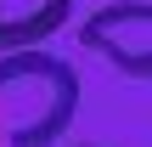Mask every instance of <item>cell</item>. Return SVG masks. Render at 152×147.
<instances>
[{
    "label": "cell",
    "instance_id": "1",
    "mask_svg": "<svg viewBox=\"0 0 152 147\" xmlns=\"http://www.w3.org/2000/svg\"><path fill=\"white\" fill-rule=\"evenodd\" d=\"M79 113V74L51 51H0V147H51Z\"/></svg>",
    "mask_w": 152,
    "mask_h": 147
},
{
    "label": "cell",
    "instance_id": "2",
    "mask_svg": "<svg viewBox=\"0 0 152 147\" xmlns=\"http://www.w3.org/2000/svg\"><path fill=\"white\" fill-rule=\"evenodd\" d=\"M79 40H85V51L107 57L130 79L152 74V6L147 0H113V6L90 11L85 28H79Z\"/></svg>",
    "mask_w": 152,
    "mask_h": 147
},
{
    "label": "cell",
    "instance_id": "3",
    "mask_svg": "<svg viewBox=\"0 0 152 147\" xmlns=\"http://www.w3.org/2000/svg\"><path fill=\"white\" fill-rule=\"evenodd\" d=\"M73 0H0V51H34L68 23Z\"/></svg>",
    "mask_w": 152,
    "mask_h": 147
}]
</instances>
